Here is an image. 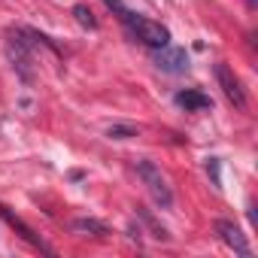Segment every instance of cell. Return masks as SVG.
Here are the masks:
<instances>
[{"label":"cell","mask_w":258,"mask_h":258,"mask_svg":"<svg viewBox=\"0 0 258 258\" xmlns=\"http://www.w3.org/2000/svg\"><path fill=\"white\" fill-rule=\"evenodd\" d=\"M176 103H179L182 109H188V112H204V109H210V106H213L210 94H204V91H198V88L176 91Z\"/></svg>","instance_id":"obj_8"},{"label":"cell","mask_w":258,"mask_h":258,"mask_svg":"<svg viewBox=\"0 0 258 258\" xmlns=\"http://www.w3.org/2000/svg\"><path fill=\"white\" fill-rule=\"evenodd\" d=\"M73 231L79 234H91V237H109V225L100 222V219H91V216H82V219H73L70 222Z\"/></svg>","instance_id":"obj_9"},{"label":"cell","mask_w":258,"mask_h":258,"mask_svg":"<svg viewBox=\"0 0 258 258\" xmlns=\"http://www.w3.org/2000/svg\"><path fill=\"white\" fill-rule=\"evenodd\" d=\"M137 176L143 179L146 191L152 195V201H155L161 210H173V191H170V185H167L164 173L155 167V161H149V158H140V161H137Z\"/></svg>","instance_id":"obj_3"},{"label":"cell","mask_w":258,"mask_h":258,"mask_svg":"<svg viewBox=\"0 0 258 258\" xmlns=\"http://www.w3.org/2000/svg\"><path fill=\"white\" fill-rule=\"evenodd\" d=\"M207 173L213 176V185L222 188V176H219V158H207Z\"/></svg>","instance_id":"obj_13"},{"label":"cell","mask_w":258,"mask_h":258,"mask_svg":"<svg viewBox=\"0 0 258 258\" xmlns=\"http://www.w3.org/2000/svg\"><path fill=\"white\" fill-rule=\"evenodd\" d=\"M0 219H4V222H7V225L13 228V231H19V237H22L25 243H31L34 249H40V252L52 255V246H49V243H43V240H40V237L34 234V228H31L28 222H22V219H19V216H16V213H13L10 207H4V204H0Z\"/></svg>","instance_id":"obj_6"},{"label":"cell","mask_w":258,"mask_h":258,"mask_svg":"<svg viewBox=\"0 0 258 258\" xmlns=\"http://www.w3.org/2000/svg\"><path fill=\"white\" fill-rule=\"evenodd\" d=\"M103 4H106V7H109V10H112L115 16H118V19H121V16L127 13V10H124V4H121V0H103Z\"/></svg>","instance_id":"obj_14"},{"label":"cell","mask_w":258,"mask_h":258,"mask_svg":"<svg viewBox=\"0 0 258 258\" xmlns=\"http://www.w3.org/2000/svg\"><path fill=\"white\" fill-rule=\"evenodd\" d=\"M34 46H40L28 28H16L10 31V40H7V55L13 61V70L19 73L22 82H34Z\"/></svg>","instance_id":"obj_1"},{"label":"cell","mask_w":258,"mask_h":258,"mask_svg":"<svg viewBox=\"0 0 258 258\" xmlns=\"http://www.w3.org/2000/svg\"><path fill=\"white\" fill-rule=\"evenodd\" d=\"M106 137L109 140H131V137H137V127L134 124H112L106 131Z\"/></svg>","instance_id":"obj_12"},{"label":"cell","mask_w":258,"mask_h":258,"mask_svg":"<svg viewBox=\"0 0 258 258\" xmlns=\"http://www.w3.org/2000/svg\"><path fill=\"white\" fill-rule=\"evenodd\" d=\"M121 22H124L127 34H131L137 43L149 46V49H161V46H167V43H170V31H167L164 25H158V22L146 19V16L124 13V16H121Z\"/></svg>","instance_id":"obj_2"},{"label":"cell","mask_w":258,"mask_h":258,"mask_svg":"<svg viewBox=\"0 0 258 258\" xmlns=\"http://www.w3.org/2000/svg\"><path fill=\"white\" fill-rule=\"evenodd\" d=\"M73 19H76L82 28L97 31V16L91 13V7H88V4H76V7H73Z\"/></svg>","instance_id":"obj_11"},{"label":"cell","mask_w":258,"mask_h":258,"mask_svg":"<svg viewBox=\"0 0 258 258\" xmlns=\"http://www.w3.org/2000/svg\"><path fill=\"white\" fill-rule=\"evenodd\" d=\"M216 234H219V237H222V243H225V246H231L237 255H243V258H246V255H252V246H249L246 234H243L234 222L219 219V222H216Z\"/></svg>","instance_id":"obj_7"},{"label":"cell","mask_w":258,"mask_h":258,"mask_svg":"<svg viewBox=\"0 0 258 258\" xmlns=\"http://www.w3.org/2000/svg\"><path fill=\"white\" fill-rule=\"evenodd\" d=\"M216 79H219L222 94H225V97H228L237 109H246V106H249V100H246V91H243L240 79L234 76V70H231L225 61H219V64H216Z\"/></svg>","instance_id":"obj_5"},{"label":"cell","mask_w":258,"mask_h":258,"mask_svg":"<svg viewBox=\"0 0 258 258\" xmlns=\"http://www.w3.org/2000/svg\"><path fill=\"white\" fill-rule=\"evenodd\" d=\"M249 4H255V0H249Z\"/></svg>","instance_id":"obj_15"},{"label":"cell","mask_w":258,"mask_h":258,"mask_svg":"<svg viewBox=\"0 0 258 258\" xmlns=\"http://www.w3.org/2000/svg\"><path fill=\"white\" fill-rule=\"evenodd\" d=\"M155 55H152V61H155V67L161 70V73H170V76H179V73H185L188 70V55H185V49H179V46H161V49H152Z\"/></svg>","instance_id":"obj_4"},{"label":"cell","mask_w":258,"mask_h":258,"mask_svg":"<svg viewBox=\"0 0 258 258\" xmlns=\"http://www.w3.org/2000/svg\"><path fill=\"white\" fill-rule=\"evenodd\" d=\"M137 219H140V222H143V225L152 231V237H155V240H170L167 228H164V225H158V219H155V216H152L146 207H137Z\"/></svg>","instance_id":"obj_10"}]
</instances>
